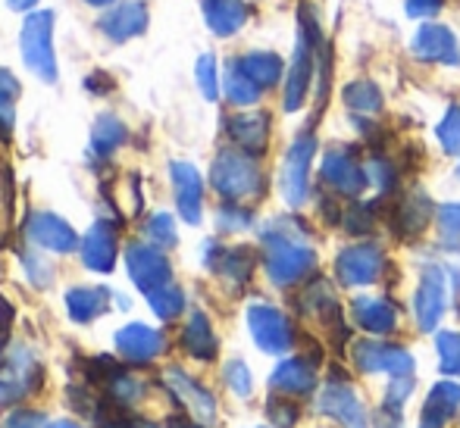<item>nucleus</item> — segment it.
<instances>
[{
    "label": "nucleus",
    "mask_w": 460,
    "mask_h": 428,
    "mask_svg": "<svg viewBox=\"0 0 460 428\" xmlns=\"http://www.w3.org/2000/svg\"><path fill=\"white\" fill-rule=\"evenodd\" d=\"M44 372L38 360L25 347H13L6 356H0V404H13L38 391Z\"/></svg>",
    "instance_id": "1"
},
{
    "label": "nucleus",
    "mask_w": 460,
    "mask_h": 428,
    "mask_svg": "<svg viewBox=\"0 0 460 428\" xmlns=\"http://www.w3.org/2000/svg\"><path fill=\"white\" fill-rule=\"evenodd\" d=\"M128 272H132V278L138 282L141 291H157V284H164L166 278H170V269H166L164 257L157 254V250L151 248H141V244H135V248H128Z\"/></svg>",
    "instance_id": "2"
},
{
    "label": "nucleus",
    "mask_w": 460,
    "mask_h": 428,
    "mask_svg": "<svg viewBox=\"0 0 460 428\" xmlns=\"http://www.w3.org/2000/svg\"><path fill=\"white\" fill-rule=\"evenodd\" d=\"M164 341L154 328L147 326H126L119 335H116V350L126 356L128 362H147L160 354Z\"/></svg>",
    "instance_id": "3"
},
{
    "label": "nucleus",
    "mask_w": 460,
    "mask_h": 428,
    "mask_svg": "<svg viewBox=\"0 0 460 428\" xmlns=\"http://www.w3.org/2000/svg\"><path fill=\"white\" fill-rule=\"evenodd\" d=\"M29 238L48 250H60V254H66V250L75 248V231L69 229L63 219L50 216V213H38V216L31 219Z\"/></svg>",
    "instance_id": "4"
},
{
    "label": "nucleus",
    "mask_w": 460,
    "mask_h": 428,
    "mask_svg": "<svg viewBox=\"0 0 460 428\" xmlns=\"http://www.w3.org/2000/svg\"><path fill=\"white\" fill-rule=\"evenodd\" d=\"M82 257L85 263L97 272H110L116 263V235L107 223H97L92 231H88L85 244H82Z\"/></svg>",
    "instance_id": "5"
},
{
    "label": "nucleus",
    "mask_w": 460,
    "mask_h": 428,
    "mask_svg": "<svg viewBox=\"0 0 460 428\" xmlns=\"http://www.w3.org/2000/svg\"><path fill=\"white\" fill-rule=\"evenodd\" d=\"M110 294L103 288H73L66 294V310L75 322H88L107 310Z\"/></svg>",
    "instance_id": "6"
},
{
    "label": "nucleus",
    "mask_w": 460,
    "mask_h": 428,
    "mask_svg": "<svg viewBox=\"0 0 460 428\" xmlns=\"http://www.w3.org/2000/svg\"><path fill=\"white\" fill-rule=\"evenodd\" d=\"M172 179L179 188V206L188 223H198V175L188 166H172Z\"/></svg>",
    "instance_id": "7"
},
{
    "label": "nucleus",
    "mask_w": 460,
    "mask_h": 428,
    "mask_svg": "<svg viewBox=\"0 0 460 428\" xmlns=\"http://www.w3.org/2000/svg\"><path fill=\"white\" fill-rule=\"evenodd\" d=\"M166 381H170L172 391H176L179 397H185V400H188V406H191V410L198 413V416L210 419L213 404H210V397H207V394H200V391H198V385H191V381H188L185 375H179V372H170V375H166Z\"/></svg>",
    "instance_id": "8"
},
{
    "label": "nucleus",
    "mask_w": 460,
    "mask_h": 428,
    "mask_svg": "<svg viewBox=\"0 0 460 428\" xmlns=\"http://www.w3.org/2000/svg\"><path fill=\"white\" fill-rule=\"evenodd\" d=\"M48 19H50V16H35L29 25H25V44H48V25H50ZM25 54H29V57H25V60H29L31 66H35V63H38L35 73H41V75L48 73V79H54V66H50V63L38 60V57L31 54V48H25Z\"/></svg>",
    "instance_id": "9"
},
{
    "label": "nucleus",
    "mask_w": 460,
    "mask_h": 428,
    "mask_svg": "<svg viewBox=\"0 0 460 428\" xmlns=\"http://www.w3.org/2000/svg\"><path fill=\"white\" fill-rule=\"evenodd\" d=\"M122 135H126V132H122L119 122L110 119V116H103V119L97 122V128H94V147L101 153H110L122 141Z\"/></svg>",
    "instance_id": "10"
},
{
    "label": "nucleus",
    "mask_w": 460,
    "mask_h": 428,
    "mask_svg": "<svg viewBox=\"0 0 460 428\" xmlns=\"http://www.w3.org/2000/svg\"><path fill=\"white\" fill-rule=\"evenodd\" d=\"M151 307L157 310L164 319H172V316L182 310V294L176 288H164V291H151Z\"/></svg>",
    "instance_id": "11"
},
{
    "label": "nucleus",
    "mask_w": 460,
    "mask_h": 428,
    "mask_svg": "<svg viewBox=\"0 0 460 428\" xmlns=\"http://www.w3.org/2000/svg\"><path fill=\"white\" fill-rule=\"evenodd\" d=\"M44 413L35 410H13L10 416L0 423V428H44Z\"/></svg>",
    "instance_id": "12"
},
{
    "label": "nucleus",
    "mask_w": 460,
    "mask_h": 428,
    "mask_svg": "<svg viewBox=\"0 0 460 428\" xmlns=\"http://www.w3.org/2000/svg\"><path fill=\"white\" fill-rule=\"evenodd\" d=\"M25 272H29V275L35 278V284H41V288H48V284L54 282V272H50V266L44 263L41 257L25 254Z\"/></svg>",
    "instance_id": "13"
},
{
    "label": "nucleus",
    "mask_w": 460,
    "mask_h": 428,
    "mask_svg": "<svg viewBox=\"0 0 460 428\" xmlns=\"http://www.w3.org/2000/svg\"><path fill=\"white\" fill-rule=\"evenodd\" d=\"M185 338H188V350H191V354L204 356V347H200V341L210 344V332H207V326H204V319H200V316H194V322L188 326Z\"/></svg>",
    "instance_id": "14"
},
{
    "label": "nucleus",
    "mask_w": 460,
    "mask_h": 428,
    "mask_svg": "<svg viewBox=\"0 0 460 428\" xmlns=\"http://www.w3.org/2000/svg\"><path fill=\"white\" fill-rule=\"evenodd\" d=\"M151 235H154V241H160V244H172L176 241V231H172V223H170V216H157L151 223Z\"/></svg>",
    "instance_id": "15"
},
{
    "label": "nucleus",
    "mask_w": 460,
    "mask_h": 428,
    "mask_svg": "<svg viewBox=\"0 0 460 428\" xmlns=\"http://www.w3.org/2000/svg\"><path fill=\"white\" fill-rule=\"evenodd\" d=\"M103 428H147V425H138L126 410H119L113 419H107V423H103Z\"/></svg>",
    "instance_id": "16"
},
{
    "label": "nucleus",
    "mask_w": 460,
    "mask_h": 428,
    "mask_svg": "<svg viewBox=\"0 0 460 428\" xmlns=\"http://www.w3.org/2000/svg\"><path fill=\"white\" fill-rule=\"evenodd\" d=\"M48 428H82L79 423H69V419H60V423H54V425H48Z\"/></svg>",
    "instance_id": "17"
},
{
    "label": "nucleus",
    "mask_w": 460,
    "mask_h": 428,
    "mask_svg": "<svg viewBox=\"0 0 460 428\" xmlns=\"http://www.w3.org/2000/svg\"><path fill=\"white\" fill-rule=\"evenodd\" d=\"M170 428H188V425H182V423H172Z\"/></svg>",
    "instance_id": "18"
}]
</instances>
